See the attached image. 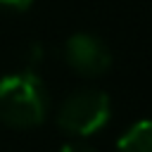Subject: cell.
<instances>
[{
	"label": "cell",
	"mask_w": 152,
	"mask_h": 152,
	"mask_svg": "<svg viewBox=\"0 0 152 152\" xmlns=\"http://www.w3.org/2000/svg\"><path fill=\"white\" fill-rule=\"evenodd\" d=\"M112 104L107 93L97 88H81L74 90L57 109V126L74 135V138H86L104 128L109 121Z\"/></svg>",
	"instance_id": "7a4b0ae2"
},
{
	"label": "cell",
	"mask_w": 152,
	"mask_h": 152,
	"mask_svg": "<svg viewBox=\"0 0 152 152\" xmlns=\"http://www.w3.org/2000/svg\"><path fill=\"white\" fill-rule=\"evenodd\" d=\"M62 152H97V150L86 140H71V142H66L62 147Z\"/></svg>",
	"instance_id": "52a82bcc"
},
{
	"label": "cell",
	"mask_w": 152,
	"mask_h": 152,
	"mask_svg": "<svg viewBox=\"0 0 152 152\" xmlns=\"http://www.w3.org/2000/svg\"><path fill=\"white\" fill-rule=\"evenodd\" d=\"M43 55H45V50H43V45L40 43H31L28 48H26V69H33L36 64H40L43 62Z\"/></svg>",
	"instance_id": "5b68a950"
},
{
	"label": "cell",
	"mask_w": 152,
	"mask_h": 152,
	"mask_svg": "<svg viewBox=\"0 0 152 152\" xmlns=\"http://www.w3.org/2000/svg\"><path fill=\"white\" fill-rule=\"evenodd\" d=\"M64 62L76 74L95 78L112 66V52L102 38L93 33H74L64 43Z\"/></svg>",
	"instance_id": "3957f363"
},
{
	"label": "cell",
	"mask_w": 152,
	"mask_h": 152,
	"mask_svg": "<svg viewBox=\"0 0 152 152\" xmlns=\"http://www.w3.org/2000/svg\"><path fill=\"white\" fill-rule=\"evenodd\" d=\"M33 5V0H0V10H7V12H28Z\"/></svg>",
	"instance_id": "8992f818"
},
{
	"label": "cell",
	"mask_w": 152,
	"mask_h": 152,
	"mask_svg": "<svg viewBox=\"0 0 152 152\" xmlns=\"http://www.w3.org/2000/svg\"><path fill=\"white\" fill-rule=\"evenodd\" d=\"M119 152H152V121L142 119L133 124L116 142Z\"/></svg>",
	"instance_id": "277c9868"
},
{
	"label": "cell",
	"mask_w": 152,
	"mask_h": 152,
	"mask_svg": "<svg viewBox=\"0 0 152 152\" xmlns=\"http://www.w3.org/2000/svg\"><path fill=\"white\" fill-rule=\"evenodd\" d=\"M50 109L48 90L33 69L0 78V121L12 128H33L45 121Z\"/></svg>",
	"instance_id": "6da1fadb"
}]
</instances>
